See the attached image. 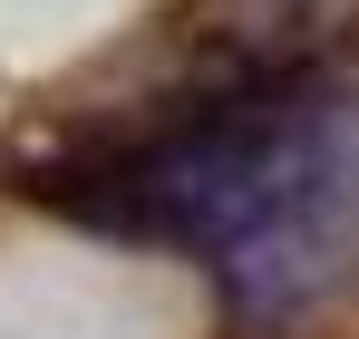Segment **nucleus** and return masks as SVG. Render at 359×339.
<instances>
[{
  "label": "nucleus",
  "instance_id": "nucleus-1",
  "mask_svg": "<svg viewBox=\"0 0 359 339\" xmlns=\"http://www.w3.org/2000/svg\"><path fill=\"white\" fill-rule=\"evenodd\" d=\"M59 214L204 262L243 330H301L359 282V68L243 58L39 184Z\"/></svg>",
  "mask_w": 359,
  "mask_h": 339
}]
</instances>
